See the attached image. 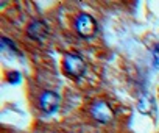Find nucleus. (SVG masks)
Listing matches in <instances>:
<instances>
[{
  "mask_svg": "<svg viewBox=\"0 0 159 133\" xmlns=\"http://www.w3.org/2000/svg\"><path fill=\"white\" fill-rule=\"evenodd\" d=\"M27 33H28V36L31 38V39H42V38H45L47 35H48V27H47V24L45 22H42V21H33L30 25H28V28H27Z\"/></svg>",
  "mask_w": 159,
  "mask_h": 133,
  "instance_id": "nucleus-5",
  "label": "nucleus"
},
{
  "mask_svg": "<svg viewBox=\"0 0 159 133\" xmlns=\"http://www.w3.org/2000/svg\"><path fill=\"white\" fill-rule=\"evenodd\" d=\"M59 107V96L53 91H45L41 94L39 97V108L45 113V114H52L56 111V108Z\"/></svg>",
  "mask_w": 159,
  "mask_h": 133,
  "instance_id": "nucleus-3",
  "label": "nucleus"
},
{
  "mask_svg": "<svg viewBox=\"0 0 159 133\" xmlns=\"http://www.w3.org/2000/svg\"><path fill=\"white\" fill-rule=\"evenodd\" d=\"M153 59H154V64L159 68V44L154 45V49H153Z\"/></svg>",
  "mask_w": 159,
  "mask_h": 133,
  "instance_id": "nucleus-6",
  "label": "nucleus"
},
{
  "mask_svg": "<svg viewBox=\"0 0 159 133\" xmlns=\"http://www.w3.org/2000/svg\"><path fill=\"white\" fill-rule=\"evenodd\" d=\"M62 66H64V71L69 77L72 78H80L83 77L86 72V63L84 59L76 55V53H66L64 59H62Z\"/></svg>",
  "mask_w": 159,
  "mask_h": 133,
  "instance_id": "nucleus-1",
  "label": "nucleus"
},
{
  "mask_svg": "<svg viewBox=\"0 0 159 133\" xmlns=\"http://www.w3.org/2000/svg\"><path fill=\"white\" fill-rule=\"evenodd\" d=\"M75 30L81 38H92L97 33V22L89 14H80L75 21Z\"/></svg>",
  "mask_w": 159,
  "mask_h": 133,
  "instance_id": "nucleus-2",
  "label": "nucleus"
},
{
  "mask_svg": "<svg viewBox=\"0 0 159 133\" xmlns=\"http://www.w3.org/2000/svg\"><path fill=\"white\" fill-rule=\"evenodd\" d=\"M91 113L98 122H103V124L112 119V110L106 102H95L91 108Z\"/></svg>",
  "mask_w": 159,
  "mask_h": 133,
  "instance_id": "nucleus-4",
  "label": "nucleus"
}]
</instances>
